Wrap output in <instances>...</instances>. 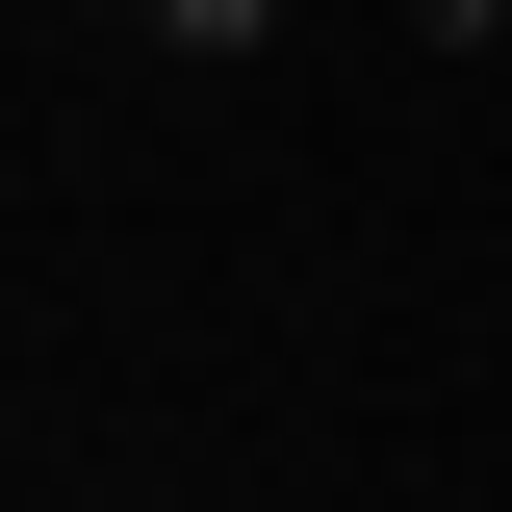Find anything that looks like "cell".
<instances>
[{
  "label": "cell",
  "instance_id": "2",
  "mask_svg": "<svg viewBox=\"0 0 512 512\" xmlns=\"http://www.w3.org/2000/svg\"><path fill=\"white\" fill-rule=\"evenodd\" d=\"M410 52H512V0H410Z\"/></svg>",
  "mask_w": 512,
  "mask_h": 512
},
{
  "label": "cell",
  "instance_id": "3",
  "mask_svg": "<svg viewBox=\"0 0 512 512\" xmlns=\"http://www.w3.org/2000/svg\"><path fill=\"white\" fill-rule=\"evenodd\" d=\"M128 26H154V0H128Z\"/></svg>",
  "mask_w": 512,
  "mask_h": 512
},
{
  "label": "cell",
  "instance_id": "1",
  "mask_svg": "<svg viewBox=\"0 0 512 512\" xmlns=\"http://www.w3.org/2000/svg\"><path fill=\"white\" fill-rule=\"evenodd\" d=\"M256 26H282V0H154V52H256Z\"/></svg>",
  "mask_w": 512,
  "mask_h": 512
}]
</instances>
